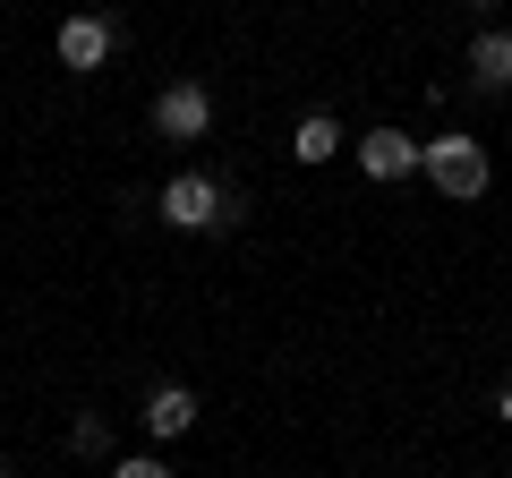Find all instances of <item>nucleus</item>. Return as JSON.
<instances>
[{"mask_svg": "<svg viewBox=\"0 0 512 478\" xmlns=\"http://www.w3.org/2000/svg\"><path fill=\"white\" fill-rule=\"evenodd\" d=\"M291 154L299 163H333V154H342V120H333V111H308L291 129Z\"/></svg>", "mask_w": 512, "mask_h": 478, "instance_id": "8", "label": "nucleus"}, {"mask_svg": "<svg viewBox=\"0 0 512 478\" xmlns=\"http://www.w3.org/2000/svg\"><path fill=\"white\" fill-rule=\"evenodd\" d=\"M188 427H197V393H188V385H154L146 393V436H188Z\"/></svg>", "mask_w": 512, "mask_h": 478, "instance_id": "7", "label": "nucleus"}, {"mask_svg": "<svg viewBox=\"0 0 512 478\" xmlns=\"http://www.w3.org/2000/svg\"><path fill=\"white\" fill-rule=\"evenodd\" d=\"M0 478H9V461H0Z\"/></svg>", "mask_w": 512, "mask_h": 478, "instance_id": "12", "label": "nucleus"}, {"mask_svg": "<svg viewBox=\"0 0 512 478\" xmlns=\"http://www.w3.org/2000/svg\"><path fill=\"white\" fill-rule=\"evenodd\" d=\"M103 444H111L103 410H77V419H69V453H103Z\"/></svg>", "mask_w": 512, "mask_h": 478, "instance_id": "9", "label": "nucleus"}, {"mask_svg": "<svg viewBox=\"0 0 512 478\" xmlns=\"http://www.w3.org/2000/svg\"><path fill=\"white\" fill-rule=\"evenodd\" d=\"M154 214H163L171 231H231V222H239V197L214 180V171H180V180H163Z\"/></svg>", "mask_w": 512, "mask_h": 478, "instance_id": "1", "label": "nucleus"}, {"mask_svg": "<svg viewBox=\"0 0 512 478\" xmlns=\"http://www.w3.org/2000/svg\"><path fill=\"white\" fill-rule=\"evenodd\" d=\"M419 171L436 180L444 205H478V197H487V146H478V137H427Z\"/></svg>", "mask_w": 512, "mask_h": 478, "instance_id": "2", "label": "nucleus"}, {"mask_svg": "<svg viewBox=\"0 0 512 478\" xmlns=\"http://www.w3.org/2000/svg\"><path fill=\"white\" fill-rule=\"evenodd\" d=\"M495 419H504V427H512V385H504V393H495Z\"/></svg>", "mask_w": 512, "mask_h": 478, "instance_id": "11", "label": "nucleus"}, {"mask_svg": "<svg viewBox=\"0 0 512 478\" xmlns=\"http://www.w3.org/2000/svg\"><path fill=\"white\" fill-rule=\"evenodd\" d=\"M103 478H171V461L163 453H128V461H111Z\"/></svg>", "mask_w": 512, "mask_h": 478, "instance_id": "10", "label": "nucleus"}, {"mask_svg": "<svg viewBox=\"0 0 512 478\" xmlns=\"http://www.w3.org/2000/svg\"><path fill=\"white\" fill-rule=\"evenodd\" d=\"M461 69H470L478 94H512V26H487V35L470 43V60H461Z\"/></svg>", "mask_w": 512, "mask_h": 478, "instance_id": "6", "label": "nucleus"}, {"mask_svg": "<svg viewBox=\"0 0 512 478\" xmlns=\"http://www.w3.org/2000/svg\"><path fill=\"white\" fill-rule=\"evenodd\" d=\"M359 171H367L376 188L410 180V171H419V137H402V129H367V137H359Z\"/></svg>", "mask_w": 512, "mask_h": 478, "instance_id": "5", "label": "nucleus"}, {"mask_svg": "<svg viewBox=\"0 0 512 478\" xmlns=\"http://www.w3.org/2000/svg\"><path fill=\"white\" fill-rule=\"evenodd\" d=\"M214 129V94L197 86V77H180V86L154 94V137H171V146H188V137Z\"/></svg>", "mask_w": 512, "mask_h": 478, "instance_id": "3", "label": "nucleus"}, {"mask_svg": "<svg viewBox=\"0 0 512 478\" xmlns=\"http://www.w3.org/2000/svg\"><path fill=\"white\" fill-rule=\"evenodd\" d=\"M111 43H120V26H111V18H94V9H77V18H60V69L94 77V69L111 60Z\"/></svg>", "mask_w": 512, "mask_h": 478, "instance_id": "4", "label": "nucleus"}]
</instances>
